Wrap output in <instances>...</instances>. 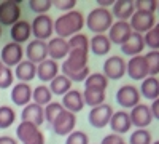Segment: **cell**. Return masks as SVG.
I'll use <instances>...</instances> for the list:
<instances>
[{"instance_id":"obj_1","label":"cell","mask_w":159,"mask_h":144,"mask_svg":"<svg viewBox=\"0 0 159 144\" xmlns=\"http://www.w3.org/2000/svg\"><path fill=\"white\" fill-rule=\"evenodd\" d=\"M83 27H84V16L78 10L64 13V15L54 19V32L57 34V37L65 38V40H69L75 34H80Z\"/></svg>"},{"instance_id":"obj_2","label":"cell","mask_w":159,"mask_h":144,"mask_svg":"<svg viewBox=\"0 0 159 144\" xmlns=\"http://www.w3.org/2000/svg\"><path fill=\"white\" fill-rule=\"evenodd\" d=\"M113 22H115V21H113L111 11L107 10V8H100V7L91 10L89 15H88V18L84 19L86 27H88L91 32H94V35L108 32Z\"/></svg>"},{"instance_id":"obj_3","label":"cell","mask_w":159,"mask_h":144,"mask_svg":"<svg viewBox=\"0 0 159 144\" xmlns=\"http://www.w3.org/2000/svg\"><path fill=\"white\" fill-rule=\"evenodd\" d=\"M30 27H32V35L35 37V40L46 42L52 37V32H54V21H52L49 15H38L30 22Z\"/></svg>"},{"instance_id":"obj_4","label":"cell","mask_w":159,"mask_h":144,"mask_svg":"<svg viewBox=\"0 0 159 144\" xmlns=\"http://www.w3.org/2000/svg\"><path fill=\"white\" fill-rule=\"evenodd\" d=\"M24 59V48L19 43L15 42H8L2 51H0V61H2L3 66L7 67H16L18 64Z\"/></svg>"},{"instance_id":"obj_5","label":"cell","mask_w":159,"mask_h":144,"mask_svg":"<svg viewBox=\"0 0 159 144\" xmlns=\"http://www.w3.org/2000/svg\"><path fill=\"white\" fill-rule=\"evenodd\" d=\"M113 107L110 106V104H100V106L97 107H92L89 115H88V122L91 127L94 128H105L110 120H111V115H113Z\"/></svg>"},{"instance_id":"obj_6","label":"cell","mask_w":159,"mask_h":144,"mask_svg":"<svg viewBox=\"0 0 159 144\" xmlns=\"http://www.w3.org/2000/svg\"><path fill=\"white\" fill-rule=\"evenodd\" d=\"M116 102L124 109H134L140 104V91L134 85H123L116 91Z\"/></svg>"},{"instance_id":"obj_7","label":"cell","mask_w":159,"mask_h":144,"mask_svg":"<svg viewBox=\"0 0 159 144\" xmlns=\"http://www.w3.org/2000/svg\"><path fill=\"white\" fill-rule=\"evenodd\" d=\"M21 19V7L19 2L5 0L0 3V26H11Z\"/></svg>"},{"instance_id":"obj_8","label":"cell","mask_w":159,"mask_h":144,"mask_svg":"<svg viewBox=\"0 0 159 144\" xmlns=\"http://www.w3.org/2000/svg\"><path fill=\"white\" fill-rule=\"evenodd\" d=\"M108 80H119L126 75V61L121 56H108L103 62V72Z\"/></svg>"},{"instance_id":"obj_9","label":"cell","mask_w":159,"mask_h":144,"mask_svg":"<svg viewBox=\"0 0 159 144\" xmlns=\"http://www.w3.org/2000/svg\"><path fill=\"white\" fill-rule=\"evenodd\" d=\"M130 24V29L132 32H137L145 35L148 31H151L154 26H156V18L151 13H143V11H135L132 18L129 19Z\"/></svg>"},{"instance_id":"obj_10","label":"cell","mask_w":159,"mask_h":144,"mask_svg":"<svg viewBox=\"0 0 159 144\" xmlns=\"http://www.w3.org/2000/svg\"><path fill=\"white\" fill-rule=\"evenodd\" d=\"M52 127V132L59 136H69L72 132H75V127H76V115L73 112L65 111L57 117V119L51 123Z\"/></svg>"},{"instance_id":"obj_11","label":"cell","mask_w":159,"mask_h":144,"mask_svg":"<svg viewBox=\"0 0 159 144\" xmlns=\"http://www.w3.org/2000/svg\"><path fill=\"white\" fill-rule=\"evenodd\" d=\"M129 117L132 127L135 128H147L153 122V114L148 104H137L134 109H130Z\"/></svg>"},{"instance_id":"obj_12","label":"cell","mask_w":159,"mask_h":144,"mask_svg":"<svg viewBox=\"0 0 159 144\" xmlns=\"http://www.w3.org/2000/svg\"><path fill=\"white\" fill-rule=\"evenodd\" d=\"M126 74L132 78V80H145L150 74H148V66L145 61L143 55L130 58L129 62H126Z\"/></svg>"},{"instance_id":"obj_13","label":"cell","mask_w":159,"mask_h":144,"mask_svg":"<svg viewBox=\"0 0 159 144\" xmlns=\"http://www.w3.org/2000/svg\"><path fill=\"white\" fill-rule=\"evenodd\" d=\"M132 35V29L129 21H116L111 24V27L108 31V38L111 45H119L121 47L123 43H126V40Z\"/></svg>"},{"instance_id":"obj_14","label":"cell","mask_w":159,"mask_h":144,"mask_svg":"<svg viewBox=\"0 0 159 144\" xmlns=\"http://www.w3.org/2000/svg\"><path fill=\"white\" fill-rule=\"evenodd\" d=\"M24 55L27 56V61L34 64H40L48 59V43L42 40H30L27 48L24 50Z\"/></svg>"},{"instance_id":"obj_15","label":"cell","mask_w":159,"mask_h":144,"mask_svg":"<svg viewBox=\"0 0 159 144\" xmlns=\"http://www.w3.org/2000/svg\"><path fill=\"white\" fill-rule=\"evenodd\" d=\"M46 43H48V58L49 59L59 61V59L67 58L70 48H69V42L65 38H61L56 35V37H51Z\"/></svg>"},{"instance_id":"obj_16","label":"cell","mask_w":159,"mask_h":144,"mask_svg":"<svg viewBox=\"0 0 159 144\" xmlns=\"http://www.w3.org/2000/svg\"><path fill=\"white\" fill-rule=\"evenodd\" d=\"M21 122H29V123H34L40 128V125L45 122V109L35 102H29L27 106L22 107Z\"/></svg>"},{"instance_id":"obj_17","label":"cell","mask_w":159,"mask_h":144,"mask_svg":"<svg viewBox=\"0 0 159 144\" xmlns=\"http://www.w3.org/2000/svg\"><path fill=\"white\" fill-rule=\"evenodd\" d=\"M10 98H11L13 104H16V106H22V107L27 106V104L32 101V88H30V85L18 82L16 85H13Z\"/></svg>"},{"instance_id":"obj_18","label":"cell","mask_w":159,"mask_h":144,"mask_svg":"<svg viewBox=\"0 0 159 144\" xmlns=\"http://www.w3.org/2000/svg\"><path fill=\"white\" fill-rule=\"evenodd\" d=\"M62 107L69 112H80L83 111V107L86 106L84 99H83V91H78V90H70L69 93H65L62 96Z\"/></svg>"},{"instance_id":"obj_19","label":"cell","mask_w":159,"mask_h":144,"mask_svg":"<svg viewBox=\"0 0 159 144\" xmlns=\"http://www.w3.org/2000/svg\"><path fill=\"white\" fill-rule=\"evenodd\" d=\"M110 128L115 135H124L127 133L129 130L132 128V123H130V117H129V112L126 111H118V112H113L111 115V120H110Z\"/></svg>"},{"instance_id":"obj_20","label":"cell","mask_w":159,"mask_h":144,"mask_svg":"<svg viewBox=\"0 0 159 144\" xmlns=\"http://www.w3.org/2000/svg\"><path fill=\"white\" fill-rule=\"evenodd\" d=\"M10 35H11V42L19 43V45L25 43L30 38V35H32L30 22L24 21V19H19L16 24H13L10 27Z\"/></svg>"},{"instance_id":"obj_21","label":"cell","mask_w":159,"mask_h":144,"mask_svg":"<svg viewBox=\"0 0 159 144\" xmlns=\"http://www.w3.org/2000/svg\"><path fill=\"white\" fill-rule=\"evenodd\" d=\"M59 64L54 59H45L43 62L37 64V77L42 82H51L52 78H56L59 75Z\"/></svg>"},{"instance_id":"obj_22","label":"cell","mask_w":159,"mask_h":144,"mask_svg":"<svg viewBox=\"0 0 159 144\" xmlns=\"http://www.w3.org/2000/svg\"><path fill=\"white\" fill-rule=\"evenodd\" d=\"M143 48H145L143 35H142V34H137V32H132V35L126 40V43L121 45V51H123L124 55L130 56V58L142 55Z\"/></svg>"},{"instance_id":"obj_23","label":"cell","mask_w":159,"mask_h":144,"mask_svg":"<svg viewBox=\"0 0 159 144\" xmlns=\"http://www.w3.org/2000/svg\"><path fill=\"white\" fill-rule=\"evenodd\" d=\"M111 50V42L107 34H97L89 40V51L96 56H105Z\"/></svg>"},{"instance_id":"obj_24","label":"cell","mask_w":159,"mask_h":144,"mask_svg":"<svg viewBox=\"0 0 159 144\" xmlns=\"http://www.w3.org/2000/svg\"><path fill=\"white\" fill-rule=\"evenodd\" d=\"M134 13H135V7L134 2H130V0H116L111 7V15L118 21H129Z\"/></svg>"},{"instance_id":"obj_25","label":"cell","mask_w":159,"mask_h":144,"mask_svg":"<svg viewBox=\"0 0 159 144\" xmlns=\"http://www.w3.org/2000/svg\"><path fill=\"white\" fill-rule=\"evenodd\" d=\"M15 77L22 83H29L30 80H34L37 77V64H34L27 59H22L15 67Z\"/></svg>"},{"instance_id":"obj_26","label":"cell","mask_w":159,"mask_h":144,"mask_svg":"<svg viewBox=\"0 0 159 144\" xmlns=\"http://www.w3.org/2000/svg\"><path fill=\"white\" fill-rule=\"evenodd\" d=\"M139 91H140V96L147 98L150 101L157 99L159 98V78L148 75L145 80H142V87Z\"/></svg>"},{"instance_id":"obj_27","label":"cell","mask_w":159,"mask_h":144,"mask_svg":"<svg viewBox=\"0 0 159 144\" xmlns=\"http://www.w3.org/2000/svg\"><path fill=\"white\" fill-rule=\"evenodd\" d=\"M105 98H107V93H105V90L84 88V91H83L84 104H86V106H89L91 109L100 106V104H103V102H105Z\"/></svg>"},{"instance_id":"obj_28","label":"cell","mask_w":159,"mask_h":144,"mask_svg":"<svg viewBox=\"0 0 159 144\" xmlns=\"http://www.w3.org/2000/svg\"><path fill=\"white\" fill-rule=\"evenodd\" d=\"M49 90L52 95H57V96H64L65 93H69L72 90V80L67 78L64 74H59L56 78H52L49 82Z\"/></svg>"},{"instance_id":"obj_29","label":"cell","mask_w":159,"mask_h":144,"mask_svg":"<svg viewBox=\"0 0 159 144\" xmlns=\"http://www.w3.org/2000/svg\"><path fill=\"white\" fill-rule=\"evenodd\" d=\"M32 99L35 104H38V106H48V104L51 102L52 99V93H51V90L49 87L46 85H38L37 88L32 90Z\"/></svg>"},{"instance_id":"obj_30","label":"cell","mask_w":159,"mask_h":144,"mask_svg":"<svg viewBox=\"0 0 159 144\" xmlns=\"http://www.w3.org/2000/svg\"><path fill=\"white\" fill-rule=\"evenodd\" d=\"M108 87V78L102 72H94L89 74L84 80V88H96V90H107Z\"/></svg>"},{"instance_id":"obj_31","label":"cell","mask_w":159,"mask_h":144,"mask_svg":"<svg viewBox=\"0 0 159 144\" xmlns=\"http://www.w3.org/2000/svg\"><path fill=\"white\" fill-rule=\"evenodd\" d=\"M38 127L34 125V123H29V122H21L18 127H16V138L18 141L21 142H25L27 139H30L37 132H38Z\"/></svg>"},{"instance_id":"obj_32","label":"cell","mask_w":159,"mask_h":144,"mask_svg":"<svg viewBox=\"0 0 159 144\" xmlns=\"http://www.w3.org/2000/svg\"><path fill=\"white\" fill-rule=\"evenodd\" d=\"M16 114L11 106H0V130H7L15 123Z\"/></svg>"},{"instance_id":"obj_33","label":"cell","mask_w":159,"mask_h":144,"mask_svg":"<svg viewBox=\"0 0 159 144\" xmlns=\"http://www.w3.org/2000/svg\"><path fill=\"white\" fill-rule=\"evenodd\" d=\"M153 142V138H151V133L145 128H137L130 133V138H129V144H151Z\"/></svg>"},{"instance_id":"obj_34","label":"cell","mask_w":159,"mask_h":144,"mask_svg":"<svg viewBox=\"0 0 159 144\" xmlns=\"http://www.w3.org/2000/svg\"><path fill=\"white\" fill-rule=\"evenodd\" d=\"M43 109H45V122H48V123H52L64 112L62 104L56 102V101H51L48 106H45Z\"/></svg>"},{"instance_id":"obj_35","label":"cell","mask_w":159,"mask_h":144,"mask_svg":"<svg viewBox=\"0 0 159 144\" xmlns=\"http://www.w3.org/2000/svg\"><path fill=\"white\" fill-rule=\"evenodd\" d=\"M69 48L70 50H84V51H89V38L84 35V34H75L69 38Z\"/></svg>"},{"instance_id":"obj_36","label":"cell","mask_w":159,"mask_h":144,"mask_svg":"<svg viewBox=\"0 0 159 144\" xmlns=\"http://www.w3.org/2000/svg\"><path fill=\"white\" fill-rule=\"evenodd\" d=\"M145 61L148 66V74L151 77H156L159 74V50L156 51H148L147 55H143Z\"/></svg>"},{"instance_id":"obj_37","label":"cell","mask_w":159,"mask_h":144,"mask_svg":"<svg viewBox=\"0 0 159 144\" xmlns=\"http://www.w3.org/2000/svg\"><path fill=\"white\" fill-rule=\"evenodd\" d=\"M51 7H52L51 0H30L29 2V8L34 13H37V16L38 15H46Z\"/></svg>"},{"instance_id":"obj_38","label":"cell","mask_w":159,"mask_h":144,"mask_svg":"<svg viewBox=\"0 0 159 144\" xmlns=\"http://www.w3.org/2000/svg\"><path fill=\"white\" fill-rule=\"evenodd\" d=\"M143 40H145V47L151 48V51L159 50V31L156 27H153L151 31H148L143 35Z\"/></svg>"},{"instance_id":"obj_39","label":"cell","mask_w":159,"mask_h":144,"mask_svg":"<svg viewBox=\"0 0 159 144\" xmlns=\"http://www.w3.org/2000/svg\"><path fill=\"white\" fill-rule=\"evenodd\" d=\"M13 82H15V74H13V71L10 67L3 66L0 69V88L7 90L13 85Z\"/></svg>"},{"instance_id":"obj_40","label":"cell","mask_w":159,"mask_h":144,"mask_svg":"<svg viewBox=\"0 0 159 144\" xmlns=\"http://www.w3.org/2000/svg\"><path fill=\"white\" fill-rule=\"evenodd\" d=\"M134 7H135V11L154 15V11L157 10V2L156 0H137V2H134Z\"/></svg>"},{"instance_id":"obj_41","label":"cell","mask_w":159,"mask_h":144,"mask_svg":"<svg viewBox=\"0 0 159 144\" xmlns=\"http://www.w3.org/2000/svg\"><path fill=\"white\" fill-rule=\"evenodd\" d=\"M65 144H89V136L81 130H75L65 138Z\"/></svg>"},{"instance_id":"obj_42","label":"cell","mask_w":159,"mask_h":144,"mask_svg":"<svg viewBox=\"0 0 159 144\" xmlns=\"http://www.w3.org/2000/svg\"><path fill=\"white\" fill-rule=\"evenodd\" d=\"M52 7H56L57 10H61L64 13H69V11L75 10L76 0H56V2H52Z\"/></svg>"},{"instance_id":"obj_43","label":"cell","mask_w":159,"mask_h":144,"mask_svg":"<svg viewBox=\"0 0 159 144\" xmlns=\"http://www.w3.org/2000/svg\"><path fill=\"white\" fill-rule=\"evenodd\" d=\"M124 139L119 136V135H115V133H110L107 136H103V139L100 141V144H119V142H123Z\"/></svg>"},{"instance_id":"obj_44","label":"cell","mask_w":159,"mask_h":144,"mask_svg":"<svg viewBox=\"0 0 159 144\" xmlns=\"http://www.w3.org/2000/svg\"><path fill=\"white\" fill-rule=\"evenodd\" d=\"M22 144H45V135H43V132H42V130H38V132L30 139H27V141L22 142Z\"/></svg>"},{"instance_id":"obj_45","label":"cell","mask_w":159,"mask_h":144,"mask_svg":"<svg viewBox=\"0 0 159 144\" xmlns=\"http://www.w3.org/2000/svg\"><path fill=\"white\" fill-rule=\"evenodd\" d=\"M150 109H151V114H153V119H157L159 120V98L151 102Z\"/></svg>"},{"instance_id":"obj_46","label":"cell","mask_w":159,"mask_h":144,"mask_svg":"<svg viewBox=\"0 0 159 144\" xmlns=\"http://www.w3.org/2000/svg\"><path fill=\"white\" fill-rule=\"evenodd\" d=\"M0 144H18V139H15L13 136H8V135H3V136H0Z\"/></svg>"},{"instance_id":"obj_47","label":"cell","mask_w":159,"mask_h":144,"mask_svg":"<svg viewBox=\"0 0 159 144\" xmlns=\"http://www.w3.org/2000/svg\"><path fill=\"white\" fill-rule=\"evenodd\" d=\"M113 3H115V0H97V7H100V8H110V7H113Z\"/></svg>"},{"instance_id":"obj_48","label":"cell","mask_w":159,"mask_h":144,"mask_svg":"<svg viewBox=\"0 0 159 144\" xmlns=\"http://www.w3.org/2000/svg\"><path fill=\"white\" fill-rule=\"evenodd\" d=\"M151 144H159V139H157V141H153Z\"/></svg>"},{"instance_id":"obj_49","label":"cell","mask_w":159,"mask_h":144,"mask_svg":"<svg viewBox=\"0 0 159 144\" xmlns=\"http://www.w3.org/2000/svg\"><path fill=\"white\" fill-rule=\"evenodd\" d=\"M154 27H156V29H157V31H159V22H157V24H156V26H154Z\"/></svg>"},{"instance_id":"obj_50","label":"cell","mask_w":159,"mask_h":144,"mask_svg":"<svg viewBox=\"0 0 159 144\" xmlns=\"http://www.w3.org/2000/svg\"><path fill=\"white\" fill-rule=\"evenodd\" d=\"M0 37H2V26H0Z\"/></svg>"},{"instance_id":"obj_51","label":"cell","mask_w":159,"mask_h":144,"mask_svg":"<svg viewBox=\"0 0 159 144\" xmlns=\"http://www.w3.org/2000/svg\"><path fill=\"white\" fill-rule=\"evenodd\" d=\"M3 67V64H2V61H0V69H2Z\"/></svg>"},{"instance_id":"obj_52","label":"cell","mask_w":159,"mask_h":144,"mask_svg":"<svg viewBox=\"0 0 159 144\" xmlns=\"http://www.w3.org/2000/svg\"><path fill=\"white\" fill-rule=\"evenodd\" d=\"M119 144H127V142H126V141H123V142H119Z\"/></svg>"},{"instance_id":"obj_53","label":"cell","mask_w":159,"mask_h":144,"mask_svg":"<svg viewBox=\"0 0 159 144\" xmlns=\"http://www.w3.org/2000/svg\"><path fill=\"white\" fill-rule=\"evenodd\" d=\"M157 11H159V3H157Z\"/></svg>"}]
</instances>
